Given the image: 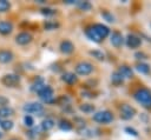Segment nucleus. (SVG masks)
I'll return each mask as SVG.
<instances>
[{
  "label": "nucleus",
  "mask_w": 151,
  "mask_h": 140,
  "mask_svg": "<svg viewBox=\"0 0 151 140\" xmlns=\"http://www.w3.org/2000/svg\"><path fill=\"white\" fill-rule=\"evenodd\" d=\"M125 132H127V134L133 135V136H137V135H138V132H137L134 128H131V127H126V128H125Z\"/></svg>",
  "instance_id": "obj_33"
},
{
  "label": "nucleus",
  "mask_w": 151,
  "mask_h": 140,
  "mask_svg": "<svg viewBox=\"0 0 151 140\" xmlns=\"http://www.w3.org/2000/svg\"><path fill=\"white\" fill-rule=\"evenodd\" d=\"M137 59H145V54L144 53H136Z\"/></svg>",
  "instance_id": "obj_34"
},
{
  "label": "nucleus",
  "mask_w": 151,
  "mask_h": 140,
  "mask_svg": "<svg viewBox=\"0 0 151 140\" xmlns=\"http://www.w3.org/2000/svg\"><path fill=\"white\" fill-rule=\"evenodd\" d=\"M14 55L11 51H6V49H1L0 51V62L1 64H8L13 60Z\"/></svg>",
  "instance_id": "obj_12"
},
{
  "label": "nucleus",
  "mask_w": 151,
  "mask_h": 140,
  "mask_svg": "<svg viewBox=\"0 0 151 140\" xmlns=\"http://www.w3.org/2000/svg\"><path fill=\"white\" fill-rule=\"evenodd\" d=\"M32 39H33V36H32L29 33H27V32H21V33H19V34L15 36V42H17L18 45L24 46V45L29 44V42L32 41Z\"/></svg>",
  "instance_id": "obj_9"
},
{
  "label": "nucleus",
  "mask_w": 151,
  "mask_h": 140,
  "mask_svg": "<svg viewBox=\"0 0 151 140\" xmlns=\"http://www.w3.org/2000/svg\"><path fill=\"white\" fill-rule=\"evenodd\" d=\"M124 42V39H123V35L119 33V32H113L111 34V44L114 46V47H120Z\"/></svg>",
  "instance_id": "obj_13"
},
{
  "label": "nucleus",
  "mask_w": 151,
  "mask_h": 140,
  "mask_svg": "<svg viewBox=\"0 0 151 140\" xmlns=\"http://www.w3.org/2000/svg\"><path fill=\"white\" fill-rule=\"evenodd\" d=\"M41 13H42L44 15H53V14L55 13V11H53V9H51V8H42V9H41Z\"/></svg>",
  "instance_id": "obj_32"
},
{
  "label": "nucleus",
  "mask_w": 151,
  "mask_h": 140,
  "mask_svg": "<svg viewBox=\"0 0 151 140\" xmlns=\"http://www.w3.org/2000/svg\"><path fill=\"white\" fill-rule=\"evenodd\" d=\"M134 115H136V109H134L133 107H131V106L127 105V104L122 105V107H120V116H122L123 119L129 120V119L133 118Z\"/></svg>",
  "instance_id": "obj_8"
},
{
  "label": "nucleus",
  "mask_w": 151,
  "mask_h": 140,
  "mask_svg": "<svg viewBox=\"0 0 151 140\" xmlns=\"http://www.w3.org/2000/svg\"><path fill=\"white\" fill-rule=\"evenodd\" d=\"M44 86H45V84H44V80H42L41 78H39V79H37V80L34 81V84L32 85L31 89H32L33 92H37V93H38V92H39V91H40V89H41Z\"/></svg>",
  "instance_id": "obj_20"
},
{
  "label": "nucleus",
  "mask_w": 151,
  "mask_h": 140,
  "mask_svg": "<svg viewBox=\"0 0 151 140\" xmlns=\"http://www.w3.org/2000/svg\"><path fill=\"white\" fill-rule=\"evenodd\" d=\"M85 34H86V36H87L90 40H92V41H94V42H100V41H101V39L97 35V33L93 31V28H92L91 26L85 29Z\"/></svg>",
  "instance_id": "obj_16"
},
{
  "label": "nucleus",
  "mask_w": 151,
  "mask_h": 140,
  "mask_svg": "<svg viewBox=\"0 0 151 140\" xmlns=\"http://www.w3.org/2000/svg\"><path fill=\"white\" fill-rule=\"evenodd\" d=\"M38 95L39 98L46 102V104H52L54 101V93H53V89L52 87H50L48 85H45L39 92H38Z\"/></svg>",
  "instance_id": "obj_2"
},
{
  "label": "nucleus",
  "mask_w": 151,
  "mask_h": 140,
  "mask_svg": "<svg viewBox=\"0 0 151 140\" xmlns=\"http://www.w3.org/2000/svg\"><path fill=\"white\" fill-rule=\"evenodd\" d=\"M92 28H93V31L97 33V35L103 40V39H105L109 34H110V29H109V27L107 26H105V25H103V24H94L93 26H91Z\"/></svg>",
  "instance_id": "obj_7"
},
{
  "label": "nucleus",
  "mask_w": 151,
  "mask_h": 140,
  "mask_svg": "<svg viewBox=\"0 0 151 140\" xmlns=\"http://www.w3.org/2000/svg\"><path fill=\"white\" fill-rule=\"evenodd\" d=\"M2 135H4V134H2V133H1V132H0V139H1V138H2Z\"/></svg>",
  "instance_id": "obj_35"
},
{
  "label": "nucleus",
  "mask_w": 151,
  "mask_h": 140,
  "mask_svg": "<svg viewBox=\"0 0 151 140\" xmlns=\"http://www.w3.org/2000/svg\"><path fill=\"white\" fill-rule=\"evenodd\" d=\"M22 109H24V112H26L28 114H31V113L39 114V113L42 112L44 107H42V105L40 102H27V104L24 105Z\"/></svg>",
  "instance_id": "obj_6"
},
{
  "label": "nucleus",
  "mask_w": 151,
  "mask_h": 140,
  "mask_svg": "<svg viewBox=\"0 0 151 140\" xmlns=\"http://www.w3.org/2000/svg\"><path fill=\"white\" fill-rule=\"evenodd\" d=\"M140 44H142V40L137 35H134V34H129L127 35V38H126V45L130 48H137V47L140 46Z\"/></svg>",
  "instance_id": "obj_10"
},
{
  "label": "nucleus",
  "mask_w": 151,
  "mask_h": 140,
  "mask_svg": "<svg viewBox=\"0 0 151 140\" xmlns=\"http://www.w3.org/2000/svg\"><path fill=\"white\" fill-rule=\"evenodd\" d=\"M101 16H103V18H104L106 21H109V22H113V21H114V16H113L111 13L106 12V11L101 13Z\"/></svg>",
  "instance_id": "obj_31"
},
{
  "label": "nucleus",
  "mask_w": 151,
  "mask_h": 140,
  "mask_svg": "<svg viewBox=\"0 0 151 140\" xmlns=\"http://www.w3.org/2000/svg\"><path fill=\"white\" fill-rule=\"evenodd\" d=\"M137 102L143 105L144 107H151V92L147 88H139L133 94Z\"/></svg>",
  "instance_id": "obj_1"
},
{
  "label": "nucleus",
  "mask_w": 151,
  "mask_h": 140,
  "mask_svg": "<svg viewBox=\"0 0 151 140\" xmlns=\"http://www.w3.org/2000/svg\"><path fill=\"white\" fill-rule=\"evenodd\" d=\"M13 31V25L9 21H0V34H9Z\"/></svg>",
  "instance_id": "obj_14"
},
{
  "label": "nucleus",
  "mask_w": 151,
  "mask_h": 140,
  "mask_svg": "<svg viewBox=\"0 0 151 140\" xmlns=\"http://www.w3.org/2000/svg\"><path fill=\"white\" fill-rule=\"evenodd\" d=\"M24 124L27 126V127H33V124H34V120H33V118L31 116V115H25L24 116Z\"/></svg>",
  "instance_id": "obj_30"
},
{
  "label": "nucleus",
  "mask_w": 151,
  "mask_h": 140,
  "mask_svg": "<svg viewBox=\"0 0 151 140\" xmlns=\"http://www.w3.org/2000/svg\"><path fill=\"white\" fill-rule=\"evenodd\" d=\"M118 72L122 74L123 78H131V76H133V72H132L131 67H129V66H126V65L120 66Z\"/></svg>",
  "instance_id": "obj_17"
},
{
  "label": "nucleus",
  "mask_w": 151,
  "mask_h": 140,
  "mask_svg": "<svg viewBox=\"0 0 151 140\" xmlns=\"http://www.w3.org/2000/svg\"><path fill=\"white\" fill-rule=\"evenodd\" d=\"M1 82H2V85L7 86V87H15L20 82V76L18 74H14V73L5 74L1 78Z\"/></svg>",
  "instance_id": "obj_4"
},
{
  "label": "nucleus",
  "mask_w": 151,
  "mask_h": 140,
  "mask_svg": "<svg viewBox=\"0 0 151 140\" xmlns=\"http://www.w3.org/2000/svg\"><path fill=\"white\" fill-rule=\"evenodd\" d=\"M59 48H60V51H61L63 53H65V54H71V53L74 51V45H73L70 40H64V41H61Z\"/></svg>",
  "instance_id": "obj_11"
},
{
  "label": "nucleus",
  "mask_w": 151,
  "mask_h": 140,
  "mask_svg": "<svg viewBox=\"0 0 151 140\" xmlns=\"http://www.w3.org/2000/svg\"><path fill=\"white\" fill-rule=\"evenodd\" d=\"M13 113H14V111L9 106H1L0 107V118H8V116L13 115Z\"/></svg>",
  "instance_id": "obj_19"
},
{
  "label": "nucleus",
  "mask_w": 151,
  "mask_h": 140,
  "mask_svg": "<svg viewBox=\"0 0 151 140\" xmlns=\"http://www.w3.org/2000/svg\"><path fill=\"white\" fill-rule=\"evenodd\" d=\"M54 120L52 119V118H46V119H44L42 120V122H41V128L44 129V131H50V129H52L53 127H54Z\"/></svg>",
  "instance_id": "obj_18"
},
{
  "label": "nucleus",
  "mask_w": 151,
  "mask_h": 140,
  "mask_svg": "<svg viewBox=\"0 0 151 140\" xmlns=\"http://www.w3.org/2000/svg\"><path fill=\"white\" fill-rule=\"evenodd\" d=\"M136 68H137L138 72H140V73H143V74H147V73L150 72V66H149L147 64H144V62L138 64V65L136 66Z\"/></svg>",
  "instance_id": "obj_23"
},
{
  "label": "nucleus",
  "mask_w": 151,
  "mask_h": 140,
  "mask_svg": "<svg viewBox=\"0 0 151 140\" xmlns=\"http://www.w3.org/2000/svg\"><path fill=\"white\" fill-rule=\"evenodd\" d=\"M59 128L63 129V131H71L72 129V124L68 121V120H60L59 121Z\"/></svg>",
  "instance_id": "obj_22"
},
{
  "label": "nucleus",
  "mask_w": 151,
  "mask_h": 140,
  "mask_svg": "<svg viewBox=\"0 0 151 140\" xmlns=\"http://www.w3.org/2000/svg\"><path fill=\"white\" fill-rule=\"evenodd\" d=\"M0 122H1V118H0Z\"/></svg>",
  "instance_id": "obj_36"
},
{
  "label": "nucleus",
  "mask_w": 151,
  "mask_h": 140,
  "mask_svg": "<svg viewBox=\"0 0 151 140\" xmlns=\"http://www.w3.org/2000/svg\"><path fill=\"white\" fill-rule=\"evenodd\" d=\"M93 120L99 124H109L113 120V115L110 111H99L93 114Z\"/></svg>",
  "instance_id": "obj_3"
},
{
  "label": "nucleus",
  "mask_w": 151,
  "mask_h": 140,
  "mask_svg": "<svg viewBox=\"0 0 151 140\" xmlns=\"http://www.w3.org/2000/svg\"><path fill=\"white\" fill-rule=\"evenodd\" d=\"M111 80H112L113 84L119 85V84H122V82L124 81V78H123L122 74L117 71V72H113V73H112V75H111Z\"/></svg>",
  "instance_id": "obj_21"
},
{
  "label": "nucleus",
  "mask_w": 151,
  "mask_h": 140,
  "mask_svg": "<svg viewBox=\"0 0 151 140\" xmlns=\"http://www.w3.org/2000/svg\"><path fill=\"white\" fill-rule=\"evenodd\" d=\"M90 54H91L93 58H96L97 60H104V58H105L104 53H103L101 51H99V49H93V51L90 52Z\"/></svg>",
  "instance_id": "obj_27"
},
{
  "label": "nucleus",
  "mask_w": 151,
  "mask_h": 140,
  "mask_svg": "<svg viewBox=\"0 0 151 140\" xmlns=\"http://www.w3.org/2000/svg\"><path fill=\"white\" fill-rule=\"evenodd\" d=\"M76 5L83 11H90L92 8V5L88 1H76Z\"/></svg>",
  "instance_id": "obj_24"
},
{
  "label": "nucleus",
  "mask_w": 151,
  "mask_h": 140,
  "mask_svg": "<svg viewBox=\"0 0 151 140\" xmlns=\"http://www.w3.org/2000/svg\"><path fill=\"white\" fill-rule=\"evenodd\" d=\"M11 8V4L7 0H0V13L7 12Z\"/></svg>",
  "instance_id": "obj_28"
},
{
  "label": "nucleus",
  "mask_w": 151,
  "mask_h": 140,
  "mask_svg": "<svg viewBox=\"0 0 151 140\" xmlns=\"http://www.w3.org/2000/svg\"><path fill=\"white\" fill-rule=\"evenodd\" d=\"M92 71H93V66L87 61H81L76 66V73L79 75H88L92 73Z\"/></svg>",
  "instance_id": "obj_5"
},
{
  "label": "nucleus",
  "mask_w": 151,
  "mask_h": 140,
  "mask_svg": "<svg viewBox=\"0 0 151 140\" xmlns=\"http://www.w3.org/2000/svg\"><path fill=\"white\" fill-rule=\"evenodd\" d=\"M0 127L4 131H11L13 128V121H11V120H1Z\"/></svg>",
  "instance_id": "obj_26"
},
{
  "label": "nucleus",
  "mask_w": 151,
  "mask_h": 140,
  "mask_svg": "<svg viewBox=\"0 0 151 140\" xmlns=\"http://www.w3.org/2000/svg\"><path fill=\"white\" fill-rule=\"evenodd\" d=\"M79 109L84 113H92L94 111V106L91 104H83L79 106Z\"/></svg>",
  "instance_id": "obj_25"
},
{
  "label": "nucleus",
  "mask_w": 151,
  "mask_h": 140,
  "mask_svg": "<svg viewBox=\"0 0 151 140\" xmlns=\"http://www.w3.org/2000/svg\"><path fill=\"white\" fill-rule=\"evenodd\" d=\"M61 80H63L64 82L68 84V85H73L74 82H77V76H76V74L72 73V72H66V73L63 74Z\"/></svg>",
  "instance_id": "obj_15"
},
{
  "label": "nucleus",
  "mask_w": 151,
  "mask_h": 140,
  "mask_svg": "<svg viewBox=\"0 0 151 140\" xmlns=\"http://www.w3.org/2000/svg\"><path fill=\"white\" fill-rule=\"evenodd\" d=\"M58 26H59V25H58L55 21H46L45 25H44L45 29H47V31H53V29L58 28Z\"/></svg>",
  "instance_id": "obj_29"
}]
</instances>
